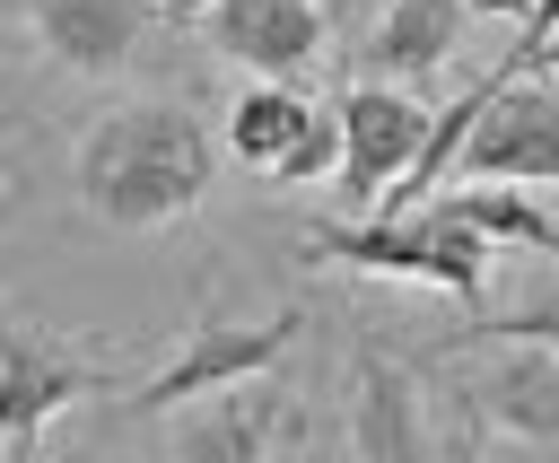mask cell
Segmentation results:
<instances>
[{
  "instance_id": "ba28073f",
  "label": "cell",
  "mask_w": 559,
  "mask_h": 463,
  "mask_svg": "<svg viewBox=\"0 0 559 463\" xmlns=\"http://www.w3.org/2000/svg\"><path fill=\"white\" fill-rule=\"evenodd\" d=\"M192 26L245 79H306L323 61V35H332L323 0H210Z\"/></svg>"
},
{
  "instance_id": "2e32d148",
  "label": "cell",
  "mask_w": 559,
  "mask_h": 463,
  "mask_svg": "<svg viewBox=\"0 0 559 463\" xmlns=\"http://www.w3.org/2000/svg\"><path fill=\"white\" fill-rule=\"evenodd\" d=\"M376 9H384V0H323V17H332V26H367Z\"/></svg>"
},
{
  "instance_id": "5bb4252c",
  "label": "cell",
  "mask_w": 559,
  "mask_h": 463,
  "mask_svg": "<svg viewBox=\"0 0 559 463\" xmlns=\"http://www.w3.org/2000/svg\"><path fill=\"white\" fill-rule=\"evenodd\" d=\"M472 341H550L559 349V253H542V280L524 288V297H480L472 306V323L454 332V349H472Z\"/></svg>"
},
{
  "instance_id": "4fadbf2b",
  "label": "cell",
  "mask_w": 559,
  "mask_h": 463,
  "mask_svg": "<svg viewBox=\"0 0 559 463\" xmlns=\"http://www.w3.org/2000/svg\"><path fill=\"white\" fill-rule=\"evenodd\" d=\"M323 122V105L297 87V79H245L236 96H227V122H218V149L236 157V166H253L262 183L306 149V131Z\"/></svg>"
},
{
  "instance_id": "8fae6325",
  "label": "cell",
  "mask_w": 559,
  "mask_h": 463,
  "mask_svg": "<svg viewBox=\"0 0 559 463\" xmlns=\"http://www.w3.org/2000/svg\"><path fill=\"white\" fill-rule=\"evenodd\" d=\"M419 376L428 358H393L376 341L349 349V446L367 463H402L428 446V411H419Z\"/></svg>"
},
{
  "instance_id": "e0dca14e",
  "label": "cell",
  "mask_w": 559,
  "mask_h": 463,
  "mask_svg": "<svg viewBox=\"0 0 559 463\" xmlns=\"http://www.w3.org/2000/svg\"><path fill=\"white\" fill-rule=\"evenodd\" d=\"M463 9H472V17H515V26H524V9H533V0H463Z\"/></svg>"
},
{
  "instance_id": "9a60e30c",
  "label": "cell",
  "mask_w": 559,
  "mask_h": 463,
  "mask_svg": "<svg viewBox=\"0 0 559 463\" xmlns=\"http://www.w3.org/2000/svg\"><path fill=\"white\" fill-rule=\"evenodd\" d=\"M550 26H559V0H533V9H524V26H515V44H507V70H524V61H533V44H542Z\"/></svg>"
},
{
  "instance_id": "5b68a950",
  "label": "cell",
  "mask_w": 559,
  "mask_h": 463,
  "mask_svg": "<svg viewBox=\"0 0 559 463\" xmlns=\"http://www.w3.org/2000/svg\"><path fill=\"white\" fill-rule=\"evenodd\" d=\"M332 114H341V175H332V192L349 210H376L384 183L419 157L437 105H428V87H402V79H349L332 96Z\"/></svg>"
},
{
  "instance_id": "ffe728a7",
  "label": "cell",
  "mask_w": 559,
  "mask_h": 463,
  "mask_svg": "<svg viewBox=\"0 0 559 463\" xmlns=\"http://www.w3.org/2000/svg\"><path fill=\"white\" fill-rule=\"evenodd\" d=\"M157 9H166V26H192V17L210 9V0H157Z\"/></svg>"
},
{
  "instance_id": "277c9868",
  "label": "cell",
  "mask_w": 559,
  "mask_h": 463,
  "mask_svg": "<svg viewBox=\"0 0 559 463\" xmlns=\"http://www.w3.org/2000/svg\"><path fill=\"white\" fill-rule=\"evenodd\" d=\"M166 419H175V454H210V463H262V454L314 446V393L280 367H253L218 393H192Z\"/></svg>"
},
{
  "instance_id": "d6986e66",
  "label": "cell",
  "mask_w": 559,
  "mask_h": 463,
  "mask_svg": "<svg viewBox=\"0 0 559 463\" xmlns=\"http://www.w3.org/2000/svg\"><path fill=\"white\" fill-rule=\"evenodd\" d=\"M26 17H35V0H0V44H9V35L26 26Z\"/></svg>"
},
{
  "instance_id": "6da1fadb",
  "label": "cell",
  "mask_w": 559,
  "mask_h": 463,
  "mask_svg": "<svg viewBox=\"0 0 559 463\" xmlns=\"http://www.w3.org/2000/svg\"><path fill=\"white\" fill-rule=\"evenodd\" d=\"M218 140L183 96H131L114 114H96L70 149V192L105 218V227H175L210 201L218 183Z\"/></svg>"
},
{
  "instance_id": "8992f818",
  "label": "cell",
  "mask_w": 559,
  "mask_h": 463,
  "mask_svg": "<svg viewBox=\"0 0 559 463\" xmlns=\"http://www.w3.org/2000/svg\"><path fill=\"white\" fill-rule=\"evenodd\" d=\"M454 175H472V183H559V79L498 61V87H489Z\"/></svg>"
},
{
  "instance_id": "ac0fdd59",
  "label": "cell",
  "mask_w": 559,
  "mask_h": 463,
  "mask_svg": "<svg viewBox=\"0 0 559 463\" xmlns=\"http://www.w3.org/2000/svg\"><path fill=\"white\" fill-rule=\"evenodd\" d=\"M524 70H550V79H559V26H550V35L533 44V61H524Z\"/></svg>"
},
{
  "instance_id": "52a82bcc",
  "label": "cell",
  "mask_w": 559,
  "mask_h": 463,
  "mask_svg": "<svg viewBox=\"0 0 559 463\" xmlns=\"http://www.w3.org/2000/svg\"><path fill=\"white\" fill-rule=\"evenodd\" d=\"M114 384L122 376L105 358H87V349H70V341L0 314V446L9 454H35L52 411H70L79 393H114Z\"/></svg>"
},
{
  "instance_id": "9c48e42d",
  "label": "cell",
  "mask_w": 559,
  "mask_h": 463,
  "mask_svg": "<svg viewBox=\"0 0 559 463\" xmlns=\"http://www.w3.org/2000/svg\"><path fill=\"white\" fill-rule=\"evenodd\" d=\"M454 402L507 446H559V349L550 341H498L463 376Z\"/></svg>"
},
{
  "instance_id": "3957f363",
  "label": "cell",
  "mask_w": 559,
  "mask_h": 463,
  "mask_svg": "<svg viewBox=\"0 0 559 463\" xmlns=\"http://www.w3.org/2000/svg\"><path fill=\"white\" fill-rule=\"evenodd\" d=\"M297 341H306V297H280V306H262V314H218V306L201 297V306L183 314L175 349H166L148 376L122 384V419H166V411L192 402V393H218V384H236V376H253V367H280Z\"/></svg>"
},
{
  "instance_id": "7a4b0ae2",
  "label": "cell",
  "mask_w": 559,
  "mask_h": 463,
  "mask_svg": "<svg viewBox=\"0 0 559 463\" xmlns=\"http://www.w3.org/2000/svg\"><path fill=\"white\" fill-rule=\"evenodd\" d=\"M297 262H306V271L341 262V271H376V280H428V288L480 306V297H489V271H498V245L472 236L463 218H445L437 201H419V210L314 218V227L297 236Z\"/></svg>"
},
{
  "instance_id": "7c38bea8",
  "label": "cell",
  "mask_w": 559,
  "mask_h": 463,
  "mask_svg": "<svg viewBox=\"0 0 559 463\" xmlns=\"http://www.w3.org/2000/svg\"><path fill=\"white\" fill-rule=\"evenodd\" d=\"M472 35V9L463 0H384L367 17V44H358V70L367 79H402V87H428L454 70Z\"/></svg>"
},
{
  "instance_id": "30bf717a",
  "label": "cell",
  "mask_w": 559,
  "mask_h": 463,
  "mask_svg": "<svg viewBox=\"0 0 559 463\" xmlns=\"http://www.w3.org/2000/svg\"><path fill=\"white\" fill-rule=\"evenodd\" d=\"M157 26H166L157 0H35V17H26L35 52H44L52 70H70V79H114V70H131Z\"/></svg>"
}]
</instances>
